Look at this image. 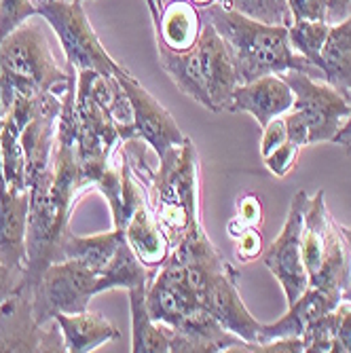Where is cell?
<instances>
[{
  "instance_id": "cell-16",
  "label": "cell",
  "mask_w": 351,
  "mask_h": 353,
  "mask_svg": "<svg viewBox=\"0 0 351 353\" xmlns=\"http://www.w3.org/2000/svg\"><path fill=\"white\" fill-rule=\"evenodd\" d=\"M123 233H125V241L130 243L140 263L152 275H157V271L170 261L172 241L166 235L161 224H159L154 212L150 210L148 197H144L130 214L123 227Z\"/></svg>"
},
{
  "instance_id": "cell-35",
  "label": "cell",
  "mask_w": 351,
  "mask_h": 353,
  "mask_svg": "<svg viewBox=\"0 0 351 353\" xmlns=\"http://www.w3.org/2000/svg\"><path fill=\"white\" fill-rule=\"evenodd\" d=\"M339 227H341V233H343V239H345L347 252H349V281H347V288L343 290V301H351V229L343 227V224H339Z\"/></svg>"
},
{
  "instance_id": "cell-26",
  "label": "cell",
  "mask_w": 351,
  "mask_h": 353,
  "mask_svg": "<svg viewBox=\"0 0 351 353\" xmlns=\"http://www.w3.org/2000/svg\"><path fill=\"white\" fill-rule=\"evenodd\" d=\"M229 7L257 21L277 23V26L292 23L288 0H229Z\"/></svg>"
},
{
  "instance_id": "cell-32",
  "label": "cell",
  "mask_w": 351,
  "mask_h": 353,
  "mask_svg": "<svg viewBox=\"0 0 351 353\" xmlns=\"http://www.w3.org/2000/svg\"><path fill=\"white\" fill-rule=\"evenodd\" d=\"M288 7L294 19H309V21H326L328 0H288Z\"/></svg>"
},
{
  "instance_id": "cell-31",
  "label": "cell",
  "mask_w": 351,
  "mask_h": 353,
  "mask_svg": "<svg viewBox=\"0 0 351 353\" xmlns=\"http://www.w3.org/2000/svg\"><path fill=\"white\" fill-rule=\"evenodd\" d=\"M285 140H288V132H285L283 117H277V119H273L271 123H267L263 127V134H261V157L263 159L269 157Z\"/></svg>"
},
{
  "instance_id": "cell-6",
  "label": "cell",
  "mask_w": 351,
  "mask_h": 353,
  "mask_svg": "<svg viewBox=\"0 0 351 353\" xmlns=\"http://www.w3.org/2000/svg\"><path fill=\"white\" fill-rule=\"evenodd\" d=\"M39 15L53 28L59 39L61 51L66 55L68 68L95 70L102 74H114L121 63H117L104 45L100 43L91 21L83 9V3H66V0H39Z\"/></svg>"
},
{
  "instance_id": "cell-17",
  "label": "cell",
  "mask_w": 351,
  "mask_h": 353,
  "mask_svg": "<svg viewBox=\"0 0 351 353\" xmlns=\"http://www.w3.org/2000/svg\"><path fill=\"white\" fill-rule=\"evenodd\" d=\"M341 301H343V294L309 285L292 305H288V311H285L277 322L263 324L257 343H267V341L283 339V336H303L311 322H315L320 315L337 309Z\"/></svg>"
},
{
  "instance_id": "cell-19",
  "label": "cell",
  "mask_w": 351,
  "mask_h": 353,
  "mask_svg": "<svg viewBox=\"0 0 351 353\" xmlns=\"http://www.w3.org/2000/svg\"><path fill=\"white\" fill-rule=\"evenodd\" d=\"M157 51H159V63H161V68L170 74L174 85L184 95H188L190 100H195L199 106L212 112L208 85L201 72V63H199V55L195 47L188 51H174L166 47L163 43H157Z\"/></svg>"
},
{
  "instance_id": "cell-38",
  "label": "cell",
  "mask_w": 351,
  "mask_h": 353,
  "mask_svg": "<svg viewBox=\"0 0 351 353\" xmlns=\"http://www.w3.org/2000/svg\"><path fill=\"white\" fill-rule=\"evenodd\" d=\"M66 3H74V0H66ZM77 3H87V0H77Z\"/></svg>"
},
{
  "instance_id": "cell-11",
  "label": "cell",
  "mask_w": 351,
  "mask_h": 353,
  "mask_svg": "<svg viewBox=\"0 0 351 353\" xmlns=\"http://www.w3.org/2000/svg\"><path fill=\"white\" fill-rule=\"evenodd\" d=\"M237 277H239V273L231 265L216 271L205 285L201 305L229 332H233L248 345H254L259 341V332H261L263 324L250 313L243 299L239 296Z\"/></svg>"
},
{
  "instance_id": "cell-29",
  "label": "cell",
  "mask_w": 351,
  "mask_h": 353,
  "mask_svg": "<svg viewBox=\"0 0 351 353\" xmlns=\"http://www.w3.org/2000/svg\"><path fill=\"white\" fill-rule=\"evenodd\" d=\"M301 146L290 142V140H285L279 148H275L269 157H265L263 161H265V168L277 176V178H285L288 176L294 168H297V161H299V154H301Z\"/></svg>"
},
{
  "instance_id": "cell-1",
  "label": "cell",
  "mask_w": 351,
  "mask_h": 353,
  "mask_svg": "<svg viewBox=\"0 0 351 353\" xmlns=\"http://www.w3.org/2000/svg\"><path fill=\"white\" fill-rule=\"evenodd\" d=\"M208 21L225 39L233 55L239 85L265 74H285L292 70L324 79L320 68L292 49L288 26L257 21L222 5L208 7Z\"/></svg>"
},
{
  "instance_id": "cell-8",
  "label": "cell",
  "mask_w": 351,
  "mask_h": 353,
  "mask_svg": "<svg viewBox=\"0 0 351 353\" xmlns=\"http://www.w3.org/2000/svg\"><path fill=\"white\" fill-rule=\"evenodd\" d=\"M307 203H309V195L305 190H299L290 201L279 235L263 252V265L279 281L288 305H292L309 288V275L303 263V248H301L303 216Z\"/></svg>"
},
{
  "instance_id": "cell-27",
  "label": "cell",
  "mask_w": 351,
  "mask_h": 353,
  "mask_svg": "<svg viewBox=\"0 0 351 353\" xmlns=\"http://www.w3.org/2000/svg\"><path fill=\"white\" fill-rule=\"evenodd\" d=\"M37 15L39 7L32 0H0V43Z\"/></svg>"
},
{
  "instance_id": "cell-25",
  "label": "cell",
  "mask_w": 351,
  "mask_h": 353,
  "mask_svg": "<svg viewBox=\"0 0 351 353\" xmlns=\"http://www.w3.org/2000/svg\"><path fill=\"white\" fill-rule=\"evenodd\" d=\"M330 34L328 21H309V19H294L288 26V37L292 49L309 59L315 68H320V55Z\"/></svg>"
},
{
  "instance_id": "cell-2",
  "label": "cell",
  "mask_w": 351,
  "mask_h": 353,
  "mask_svg": "<svg viewBox=\"0 0 351 353\" xmlns=\"http://www.w3.org/2000/svg\"><path fill=\"white\" fill-rule=\"evenodd\" d=\"M77 70H61L39 23L30 19L0 43V119L19 95L53 93L63 98Z\"/></svg>"
},
{
  "instance_id": "cell-24",
  "label": "cell",
  "mask_w": 351,
  "mask_h": 353,
  "mask_svg": "<svg viewBox=\"0 0 351 353\" xmlns=\"http://www.w3.org/2000/svg\"><path fill=\"white\" fill-rule=\"evenodd\" d=\"M152 277L154 275L140 263V259L134 254L130 243L123 239L114 256L110 259L108 267L98 275L95 290H98V294L106 290H117V288L130 290V288H136V285H148Z\"/></svg>"
},
{
  "instance_id": "cell-33",
  "label": "cell",
  "mask_w": 351,
  "mask_h": 353,
  "mask_svg": "<svg viewBox=\"0 0 351 353\" xmlns=\"http://www.w3.org/2000/svg\"><path fill=\"white\" fill-rule=\"evenodd\" d=\"M23 288V279L11 273L3 263H0V305L9 301L15 292H19Z\"/></svg>"
},
{
  "instance_id": "cell-18",
  "label": "cell",
  "mask_w": 351,
  "mask_h": 353,
  "mask_svg": "<svg viewBox=\"0 0 351 353\" xmlns=\"http://www.w3.org/2000/svg\"><path fill=\"white\" fill-rule=\"evenodd\" d=\"M55 324L61 332L63 349L68 353H89L100 345L117 341L121 336L119 328L100 313H55Z\"/></svg>"
},
{
  "instance_id": "cell-30",
  "label": "cell",
  "mask_w": 351,
  "mask_h": 353,
  "mask_svg": "<svg viewBox=\"0 0 351 353\" xmlns=\"http://www.w3.org/2000/svg\"><path fill=\"white\" fill-rule=\"evenodd\" d=\"M235 239V254L239 263H252L265 252V241L261 229H239L231 233Z\"/></svg>"
},
{
  "instance_id": "cell-13",
  "label": "cell",
  "mask_w": 351,
  "mask_h": 353,
  "mask_svg": "<svg viewBox=\"0 0 351 353\" xmlns=\"http://www.w3.org/2000/svg\"><path fill=\"white\" fill-rule=\"evenodd\" d=\"M195 51L199 55L201 72L208 85L212 112H229L233 91L239 85V81L229 47L210 21H205L201 28Z\"/></svg>"
},
{
  "instance_id": "cell-4",
  "label": "cell",
  "mask_w": 351,
  "mask_h": 353,
  "mask_svg": "<svg viewBox=\"0 0 351 353\" xmlns=\"http://www.w3.org/2000/svg\"><path fill=\"white\" fill-rule=\"evenodd\" d=\"M294 93L292 108L283 114L288 140L301 148L332 142L351 112V100L330 83L317 81L307 72L281 74Z\"/></svg>"
},
{
  "instance_id": "cell-37",
  "label": "cell",
  "mask_w": 351,
  "mask_h": 353,
  "mask_svg": "<svg viewBox=\"0 0 351 353\" xmlns=\"http://www.w3.org/2000/svg\"><path fill=\"white\" fill-rule=\"evenodd\" d=\"M195 7H212V5H222V7H227V9H231L229 7V0H190Z\"/></svg>"
},
{
  "instance_id": "cell-22",
  "label": "cell",
  "mask_w": 351,
  "mask_h": 353,
  "mask_svg": "<svg viewBox=\"0 0 351 353\" xmlns=\"http://www.w3.org/2000/svg\"><path fill=\"white\" fill-rule=\"evenodd\" d=\"M320 70L326 83L351 100V15L330 26L320 55Z\"/></svg>"
},
{
  "instance_id": "cell-36",
  "label": "cell",
  "mask_w": 351,
  "mask_h": 353,
  "mask_svg": "<svg viewBox=\"0 0 351 353\" xmlns=\"http://www.w3.org/2000/svg\"><path fill=\"white\" fill-rule=\"evenodd\" d=\"M148 5V11H150V19H152V26L157 28L159 21H161V13H163V3L161 0H146Z\"/></svg>"
},
{
  "instance_id": "cell-14",
  "label": "cell",
  "mask_w": 351,
  "mask_h": 353,
  "mask_svg": "<svg viewBox=\"0 0 351 353\" xmlns=\"http://www.w3.org/2000/svg\"><path fill=\"white\" fill-rule=\"evenodd\" d=\"M168 334L172 353H218L233 349L243 351L248 345L222 326L205 307H199L186 315L176 328H168Z\"/></svg>"
},
{
  "instance_id": "cell-20",
  "label": "cell",
  "mask_w": 351,
  "mask_h": 353,
  "mask_svg": "<svg viewBox=\"0 0 351 353\" xmlns=\"http://www.w3.org/2000/svg\"><path fill=\"white\" fill-rule=\"evenodd\" d=\"M201 28V15L190 0H170L163 7L154 34L157 43H163L174 51H188L197 45Z\"/></svg>"
},
{
  "instance_id": "cell-23",
  "label": "cell",
  "mask_w": 351,
  "mask_h": 353,
  "mask_svg": "<svg viewBox=\"0 0 351 353\" xmlns=\"http://www.w3.org/2000/svg\"><path fill=\"white\" fill-rule=\"evenodd\" d=\"M132 311V349L134 353H170V334L163 324L154 322L146 307V285L127 290Z\"/></svg>"
},
{
  "instance_id": "cell-5",
  "label": "cell",
  "mask_w": 351,
  "mask_h": 353,
  "mask_svg": "<svg viewBox=\"0 0 351 353\" xmlns=\"http://www.w3.org/2000/svg\"><path fill=\"white\" fill-rule=\"evenodd\" d=\"M303 263L309 285L343 294L349 281V252L339 222L330 216L324 190H317L303 216Z\"/></svg>"
},
{
  "instance_id": "cell-15",
  "label": "cell",
  "mask_w": 351,
  "mask_h": 353,
  "mask_svg": "<svg viewBox=\"0 0 351 353\" xmlns=\"http://www.w3.org/2000/svg\"><path fill=\"white\" fill-rule=\"evenodd\" d=\"M294 104V93L281 74H265L257 81L241 83L233 91L229 112L254 117L261 130L277 117H283Z\"/></svg>"
},
{
  "instance_id": "cell-7",
  "label": "cell",
  "mask_w": 351,
  "mask_h": 353,
  "mask_svg": "<svg viewBox=\"0 0 351 353\" xmlns=\"http://www.w3.org/2000/svg\"><path fill=\"white\" fill-rule=\"evenodd\" d=\"M98 273L77 261H55L32 290V313L41 326L55 322V313H81L98 296Z\"/></svg>"
},
{
  "instance_id": "cell-34",
  "label": "cell",
  "mask_w": 351,
  "mask_h": 353,
  "mask_svg": "<svg viewBox=\"0 0 351 353\" xmlns=\"http://www.w3.org/2000/svg\"><path fill=\"white\" fill-rule=\"evenodd\" d=\"M332 142L339 144L347 154H351V112H349V117L345 119V123L341 125V130H339V134L334 136Z\"/></svg>"
},
{
  "instance_id": "cell-39",
  "label": "cell",
  "mask_w": 351,
  "mask_h": 353,
  "mask_svg": "<svg viewBox=\"0 0 351 353\" xmlns=\"http://www.w3.org/2000/svg\"><path fill=\"white\" fill-rule=\"evenodd\" d=\"M349 345H351V343H349Z\"/></svg>"
},
{
  "instance_id": "cell-10",
  "label": "cell",
  "mask_w": 351,
  "mask_h": 353,
  "mask_svg": "<svg viewBox=\"0 0 351 353\" xmlns=\"http://www.w3.org/2000/svg\"><path fill=\"white\" fill-rule=\"evenodd\" d=\"M146 307L154 322L176 328L186 315L203 305L190 288L184 267L170 259L146 285Z\"/></svg>"
},
{
  "instance_id": "cell-9",
  "label": "cell",
  "mask_w": 351,
  "mask_h": 353,
  "mask_svg": "<svg viewBox=\"0 0 351 353\" xmlns=\"http://www.w3.org/2000/svg\"><path fill=\"white\" fill-rule=\"evenodd\" d=\"M114 77L132 104L136 138L150 146L159 159L166 157L172 148L180 146L186 140V136L182 134L174 117L168 112V108L148 89H144L130 70L121 66L114 72Z\"/></svg>"
},
{
  "instance_id": "cell-28",
  "label": "cell",
  "mask_w": 351,
  "mask_h": 353,
  "mask_svg": "<svg viewBox=\"0 0 351 353\" xmlns=\"http://www.w3.org/2000/svg\"><path fill=\"white\" fill-rule=\"evenodd\" d=\"M263 227V201L254 192H243L237 199V214L229 222V235L239 229H261Z\"/></svg>"
},
{
  "instance_id": "cell-12",
  "label": "cell",
  "mask_w": 351,
  "mask_h": 353,
  "mask_svg": "<svg viewBox=\"0 0 351 353\" xmlns=\"http://www.w3.org/2000/svg\"><path fill=\"white\" fill-rule=\"evenodd\" d=\"M30 216V188H11L5 180L0 161V263L23 279L26 271V235Z\"/></svg>"
},
{
  "instance_id": "cell-3",
  "label": "cell",
  "mask_w": 351,
  "mask_h": 353,
  "mask_svg": "<svg viewBox=\"0 0 351 353\" xmlns=\"http://www.w3.org/2000/svg\"><path fill=\"white\" fill-rule=\"evenodd\" d=\"M148 203L172 248L190 231L201 229L199 218V157L193 140H184L159 159L150 176Z\"/></svg>"
},
{
  "instance_id": "cell-21",
  "label": "cell",
  "mask_w": 351,
  "mask_h": 353,
  "mask_svg": "<svg viewBox=\"0 0 351 353\" xmlns=\"http://www.w3.org/2000/svg\"><path fill=\"white\" fill-rule=\"evenodd\" d=\"M123 239H125V233L121 229H112V231L98 233V235H87V237L74 235L70 229H66V233L61 235L59 254H61V261L63 259L77 261L100 275L108 267L110 259L114 256Z\"/></svg>"
}]
</instances>
